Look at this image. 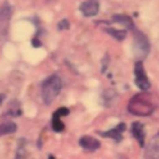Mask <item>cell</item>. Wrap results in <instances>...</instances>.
<instances>
[{"instance_id": "8992f818", "label": "cell", "mask_w": 159, "mask_h": 159, "mask_svg": "<svg viewBox=\"0 0 159 159\" xmlns=\"http://www.w3.org/2000/svg\"><path fill=\"white\" fill-rule=\"evenodd\" d=\"M78 144H80V147L87 152H95L96 149L101 148V141L91 137V135H82V137L80 138Z\"/></svg>"}, {"instance_id": "8fae6325", "label": "cell", "mask_w": 159, "mask_h": 159, "mask_svg": "<svg viewBox=\"0 0 159 159\" xmlns=\"http://www.w3.org/2000/svg\"><path fill=\"white\" fill-rule=\"evenodd\" d=\"M17 131V124L16 123H3L0 124V137L7 134H13Z\"/></svg>"}, {"instance_id": "4fadbf2b", "label": "cell", "mask_w": 159, "mask_h": 159, "mask_svg": "<svg viewBox=\"0 0 159 159\" xmlns=\"http://www.w3.org/2000/svg\"><path fill=\"white\" fill-rule=\"evenodd\" d=\"M113 20H115L116 22L124 24L126 27H129V28H133V22H131V20H130L129 17H126V16H115V17H113Z\"/></svg>"}, {"instance_id": "2e32d148", "label": "cell", "mask_w": 159, "mask_h": 159, "mask_svg": "<svg viewBox=\"0 0 159 159\" xmlns=\"http://www.w3.org/2000/svg\"><path fill=\"white\" fill-rule=\"evenodd\" d=\"M64 28H69V22H67V20H63V21L59 24V30H64Z\"/></svg>"}, {"instance_id": "3957f363", "label": "cell", "mask_w": 159, "mask_h": 159, "mask_svg": "<svg viewBox=\"0 0 159 159\" xmlns=\"http://www.w3.org/2000/svg\"><path fill=\"white\" fill-rule=\"evenodd\" d=\"M133 52L137 57L144 59L149 52V41L147 36L140 31H135L134 34V45H133Z\"/></svg>"}, {"instance_id": "7c38bea8", "label": "cell", "mask_w": 159, "mask_h": 159, "mask_svg": "<svg viewBox=\"0 0 159 159\" xmlns=\"http://www.w3.org/2000/svg\"><path fill=\"white\" fill-rule=\"evenodd\" d=\"M52 129H53V131H56V133L63 131L64 130V123L61 121V117L53 115V117H52Z\"/></svg>"}, {"instance_id": "ba28073f", "label": "cell", "mask_w": 159, "mask_h": 159, "mask_svg": "<svg viewBox=\"0 0 159 159\" xmlns=\"http://www.w3.org/2000/svg\"><path fill=\"white\" fill-rule=\"evenodd\" d=\"M124 130H126V124L120 123V124H117L116 127H113L112 130H109V131H99V135L106 137V138H112V140L116 141V143H120L121 138H123Z\"/></svg>"}, {"instance_id": "30bf717a", "label": "cell", "mask_w": 159, "mask_h": 159, "mask_svg": "<svg viewBox=\"0 0 159 159\" xmlns=\"http://www.w3.org/2000/svg\"><path fill=\"white\" fill-rule=\"evenodd\" d=\"M131 134L134 135V138L138 141V144L141 147L145 145V129H144L143 124L138 123V121H134L131 124Z\"/></svg>"}, {"instance_id": "7a4b0ae2", "label": "cell", "mask_w": 159, "mask_h": 159, "mask_svg": "<svg viewBox=\"0 0 159 159\" xmlns=\"http://www.w3.org/2000/svg\"><path fill=\"white\" fill-rule=\"evenodd\" d=\"M63 82L59 75L53 74L48 77L42 82V101L45 105H50L56 99V96L60 93Z\"/></svg>"}, {"instance_id": "9a60e30c", "label": "cell", "mask_w": 159, "mask_h": 159, "mask_svg": "<svg viewBox=\"0 0 159 159\" xmlns=\"http://www.w3.org/2000/svg\"><path fill=\"white\" fill-rule=\"evenodd\" d=\"M70 113V110L67 109V107H59L57 110H56L53 115H56V116H59V117H63V116H67Z\"/></svg>"}, {"instance_id": "52a82bcc", "label": "cell", "mask_w": 159, "mask_h": 159, "mask_svg": "<svg viewBox=\"0 0 159 159\" xmlns=\"http://www.w3.org/2000/svg\"><path fill=\"white\" fill-rule=\"evenodd\" d=\"M145 159H159V131L151 138L144 154Z\"/></svg>"}, {"instance_id": "ac0fdd59", "label": "cell", "mask_w": 159, "mask_h": 159, "mask_svg": "<svg viewBox=\"0 0 159 159\" xmlns=\"http://www.w3.org/2000/svg\"><path fill=\"white\" fill-rule=\"evenodd\" d=\"M48 159H56V158L53 157V155H49V157H48Z\"/></svg>"}, {"instance_id": "5bb4252c", "label": "cell", "mask_w": 159, "mask_h": 159, "mask_svg": "<svg viewBox=\"0 0 159 159\" xmlns=\"http://www.w3.org/2000/svg\"><path fill=\"white\" fill-rule=\"evenodd\" d=\"M106 31L110 34V35L116 36V38H117L119 41H121V39L124 38V35H126V32H124V31H115V30H112V28H107Z\"/></svg>"}, {"instance_id": "9c48e42d", "label": "cell", "mask_w": 159, "mask_h": 159, "mask_svg": "<svg viewBox=\"0 0 159 159\" xmlns=\"http://www.w3.org/2000/svg\"><path fill=\"white\" fill-rule=\"evenodd\" d=\"M80 10L85 17H93L99 11V3L96 0H87L80 6Z\"/></svg>"}, {"instance_id": "e0dca14e", "label": "cell", "mask_w": 159, "mask_h": 159, "mask_svg": "<svg viewBox=\"0 0 159 159\" xmlns=\"http://www.w3.org/2000/svg\"><path fill=\"white\" fill-rule=\"evenodd\" d=\"M3 99H4V95H2V93H0V103L3 102Z\"/></svg>"}, {"instance_id": "5b68a950", "label": "cell", "mask_w": 159, "mask_h": 159, "mask_svg": "<svg viewBox=\"0 0 159 159\" xmlns=\"http://www.w3.org/2000/svg\"><path fill=\"white\" fill-rule=\"evenodd\" d=\"M134 75H135V85L140 88L141 91H148L151 88V82H149L148 77H147V73L144 70L143 61H137L134 67Z\"/></svg>"}, {"instance_id": "277c9868", "label": "cell", "mask_w": 159, "mask_h": 159, "mask_svg": "<svg viewBox=\"0 0 159 159\" xmlns=\"http://www.w3.org/2000/svg\"><path fill=\"white\" fill-rule=\"evenodd\" d=\"M11 16H13V7L10 4H4L0 7V38L2 39L7 38Z\"/></svg>"}, {"instance_id": "6da1fadb", "label": "cell", "mask_w": 159, "mask_h": 159, "mask_svg": "<svg viewBox=\"0 0 159 159\" xmlns=\"http://www.w3.org/2000/svg\"><path fill=\"white\" fill-rule=\"evenodd\" d=\"M157 105L151 101L148 95L145 93H138V95H134L131 99H130L129 105H127V110H129L131 115L134 116H143V117H147V116H151L154 113Z\"/></svg>"}]
</instances>
